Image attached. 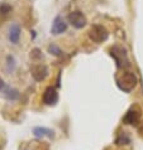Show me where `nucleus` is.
Instances as JSON below:
<instances>
[{"label": "nucleus", "mask_w": 143, "mask_h": 150, "mask_svg": "<svg viewBox=\"0 0 143 150\" xmlns=\"http://www.w3.org/2000/svg\"><path fill=\"white\" fill-rule=\"evenodd\" d=\"M118 87L124 91V92H129L132 91L137 85V77L133 72H124L120 77L117 78Z\"/></svg>", "instance_id": "f257e3e1"}, {"label": "nucleus", "mask_w": 143, "mask_h": 150, "mask_svg": "<svg viewBox=\"0 0 143 150\" xmlns=\"http://www.w3.org/2000/svg\"><path fill=\"white\" fill-rule=\"evenodd\" d=\"M89 37L95 43H103V42L108 39L109 33L103 25H92L89 30Z\"/></svg>", "instance_id": "f03ea898"}, {"label": "nucleus", "mask_w": 143, "mask_h": 150, "mask_svg": "<svg viewBox=\"0 0 143 150\" xmlns=\"http://www.w3.org/2000/svg\"><path fill=\"white\" fill-rule=\"evenodd\" d=\"M69 22L74 28L81 29V28H84L86 25L87 20H86V16L84 15L81 11L76 10V11H72V13L69 14Z\"/></svg>", "instance_id": "7ed1b4c3"}, {"label": "nucleus", "mask_w": 143, "mask_h": 150, "mask_svg": "<svg viewBox=\"0 0 143 150\" xmlns=\"http://www.w3.org/2000/svg\"><path fill=\"white\" fill-rule=\"evenodd\" d=\"M110 54L115 58L117 66L118 67H122V66H128V59H127V53H125V49L122 47H114L112 48V53Z\"/></svg>", "instance_id": "20e7f679"}, {"label": "nucleus", "mask_w": 143, "mask_h": 150, "mask_svg": "<svg viewBox=\"0 0 143 150\" xmlns=\"http://www.w3.org/2000/svg\"><path fill=\"white\" fill-rule=\"evenodd\" d=\"M43 102L47 106H54L58 102V93L53 87H48L43 93Z\"/></svg>", "instance_id": "39448f33"}, {"label": "nucleus", "mask_w": 143, "mask_h": 150, "mask_svg": "<svg viewBox=\"0 0 143 150\" xmlns=\"http://www.w3.org/2000/svg\"><path fill=\"white\" fill-rule=\"evenodd\" d=\"M67 30V23L64 22V19L61 16H56L52 23V28H51V33L53 35H58L62 34Z\"/></svg>", "instance_id": "423d86ee"}, {"label": "nucleus", "mask_w": 143, "mask_h": 150, "mask_svg": "<svg viewBox=\"0 0 143 150\" xmlns=\"http://www.w3.org/2000/svg\"><path fill=\"white\" fill-rule=\"evenodd\" d=\"M32 76L36 81H43L48 76V68L44 64H37L32 68Z\"/></svg>", "instance_id": "0eeeda50"}, {"label": "nucleus", "mask_w": 143, "mask_h": 150, "mask_svg": "<svg viewBox=\"0 0 143 150\" xmlns=\"http://www.w3.org/2000/svg\"><path fill=\"white\" fill-rule=\"evenodd\" d=\"M139 117H141V112L137 107H132L127 114L124 116V122L128 124V125H136L138 121H139Z\"/></svg>", "instance_id": "6e6552de"}, {"label": "nucleus", "mask_w": 143, "mask_h": 150, "mask_svg": "<svg viewBox=\"0 0 143 150\" xmlns=\"http://www.w3.org/2000/svg\"><path fill=\"white\" fill-rule=\"evenodd\" d=\"M33 134H34L36 137H49V139H52L54 136L53 130H49V129H46V127H39V126L33 129Z\"/></svg>", "instance_id": "1a4fd4ad"}, {"label": "nucleus", "mask_w": 143, "mask_h": 150, "mask_svg": "<svg viewBox=\"0 0 143 150\" xmlns=\"http://www.w3.org/2000/svg\"><path fill=\"white\" fill-rule=\"evenodd\" d=\"M19 38H20V28L16 24H13L9 29V39L11 43L16 44L19 42Z\"/></svg>", "instance_id": "9d476101"}, {"label": "nucleus", "mask_w": 143, "mask_h": 150, "mask_svg": "<svg viewBox=\"0 0 143 150\" xmlns=\"http://www.w3.org/2000/svg\"><path fill=\"white\" fill-rule=\"evenodd\" d=\"M3 92H4V95H5V97H6L8 100H10V101H15V100L19 97L18 90L11 88V87H6V88L3 91Z\"/></svg>", "instance_id": "9b49d317"}, {"label": "nucleus", "mask_w": 143, "mask_h": 150, "mask_svg": "<svg viewBox=\"0 0 143 150\" xmlns=\"http://www.w3.org/2000/svg\"><path fill=\"white\" fill-rule=\"evenodd\" d=\"M48 52L51 53V54H53V56H57V57L62 54V51L57 47L56 44H51V45H49V47H48Z\"/></svg>", "instance_id": "f8f14e48"}, {"label": "nucleus", "mask_w": 143, "mask_h": 150, "mask_svg": "<svg viewBox=\"0 0 143 150\" xmlns=\"http://www.w3.org/2000/svg\"><path fill=\"white\" fill-rule=\"evenodd\" d=\"M129 143H130V139H129V137L125 135V134L120 135V136L117 139V144H118V145H127V144H129Z\"/></svg>", "instance_id": "ddd939ff"}, {"label": "nucleus", "mask_w": 143, "mask_h": 150, "mask_svg": "<svg viewBox=\"0 0 143 150\" xmlns=\"http://www.w3.org/2000/svg\"><path fill=\"white\" fill-rule=\"evenodd\" d=\"M10 11H11V8L9 5H6V4H3V5L0 6V14L5 15L8 13H10Z\"/></svg>", "instance_id": "4468645a"}, {"label": "nucleus", "mask_w": 143, "mask_h": 150, "mask_svg": "<svg viewBox=\"0 0 143 150\" xmlns=\"http://www.w3.org/2000/svg\"><path fill=\"white\" fill-rule=\"evenodd\" d=\"M6 85H5V82H4V80H3V78L1 77H0V91H4V90H5L6 88Z\"/></svg>", "instance_id": "2eb2a0df"}]
</instances>
